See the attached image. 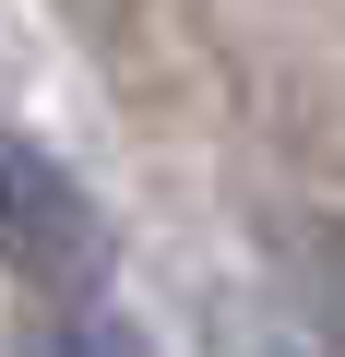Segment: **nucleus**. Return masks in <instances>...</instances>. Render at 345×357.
Wrapping results in <instances>:
<instances>
[{"label":"nucleus","instance_id":"f257e3e1","mask_svg":"<svg viewBox=\"0 0 345 357\" xmlns=\"http://www.w3.org/2000/svg\"><path fill=\"white\" fill-rule=\"evenodd\" d=\"M0 262L36 274V286H84V274L107 262L95 191H84L48 143H24V131H0Z\"/></svg>","mask_w":345,"mask_h":357},{"label":"nucleus","instance_id":"f03ea898","mask_svg":"<svg viewBox=\"0 0 345 357\" xmlns=\"http://www.w3.org/2000/svg\"><path fill=\"white\" fill-rule=\"evenodd\" d=\"M13 357H155V345H143L131 310H60V321H36Z\"/></svg>","mask_w":345,"mask_h":357}]
</instances>
